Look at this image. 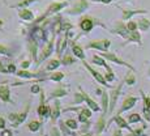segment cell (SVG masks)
Here are the masks:
<instances>
[{"mask_svg": "<svg viewBox=\"0 0 150 136\" xmlns=\"http://www.w3.org/2000/svg\"><path fill=\"white\" fill-rule=\"evenodd\" d=\"M85 67H86V68H88V69H89V71H90V73H91V75H93V76H94V77H96V79H97V81H98V83L103 84V85H106V86H107V85H108V84H107V80H106V79H105V77H103V76H102V75H100V73H98V72H97V71H94V69H93V68H91V67H90V66H89V64H88V63H85Z\"/></svg>", "mask_w": 150, "mask_h": 136, "instance_id": "cell-5", "label": "cell"}, {"mask_svg": "<svg viewBox=\"0 0 150 136\" xmlns=\"http://www.w3.org/2000/svg\"><path fill=\"white\" fill-rule=\"evenodd\" d=\"M0 98L3 101H9V89H8V86H0Z\"/></svg>", "mask_w": 150, "mask_h": 136, "instance_id": "cell-10", "label": "cell"}, {"mask_svg": "<svg viewBox=\"0 0 150 136\" xmlns=\"http://www.w3.org/2000/svg\"><path fill=\"white\" fill-rule=\"evenodd\" d=\"M93 62L97 63V64H99V66H103V67H106V68H107V71H111L108 66L106 64V62L102 59V56H94V58H93Z\"/></svg>", "mask_w": 150, "mask_h": 136, "instance_id": "cell-15", "label": "cell"}, {"mask_svg": "<svg viewBox=\"0 0 150 136\" xmlns=\"http://www.w3.org/2000/svg\"><path fill=\"white\" fill-rule=\"evenodd\" d=\"M31 92H33V93H37V92H39V86L34 85L33 88H31Z\"/></svg>", "mask_w": 150, "mask_h": 136, "instance_id": "cell-39", "label": "cell"}, {"mask_svg": "<svg viewBox=\"0 0 150 136\" xmlns=\"http://www.w3.org/2000/svg\"><path fill=\"white\" fill-rule=\"evenodd\" d=\"M29 128H30L31 131H37V130L39 128V123H37V122H31V123H30V126H29Z\"/></svg>", "mask_w": 150, "mask_h": 136, "instance_id": "cell-28", "label": "cell"}, {"mask_svg": "<svg viewBox=\"0 0 150 136\" xmlns=\"http://www.w3.org/2000/svg\"><path fill=\"white\" fill-rule=\"evenodd\" d=\"M146 11H123V20H128L129 17H132L133 14L137 13H145Z\"/></svg>", "mask_w": 150, "mask_h": 136, "instance_id": "cell-14", "label": "cell"}, {"mask_svg": "<svg viewBox=\"0 0 150 136\" xmlns=\"http://www.w3.org/2000/svg\"><path fill=\"white\" fill-rule=\"evenodd\" d=\"M81 114H83V115H85V117H90V115H91V113L90 111H89V110H86V109H83L82 110V111H81Z\"/></svg>", "mask_w": 150, "mask_h": 136, "instance_id": "cell-36", "label": "cell"}, {"mask_svg": "<svg viewBox=\"0 0 150 136\" xmlns=\"http://www.w3.org/2000/svg\"><path fill=\"white\" fill-rule=\"evenodd\" d=\"M100 56L102 58H106V59H108V60H111V62H115V63H117V64H120V66H127L128 68H131V69H133V67L132 66H129L128 63H125V62H123V60H120L119 58L116 56L115 54H108V53H103V54H100Z\"/></svg>", "mask_w": 150, "mask_h": 136, "instance_id": "cell-2", "label": "cell"}, {"mask_svg": "<svg viewBox=\"0 0 150 136\" xmlns=\"http://www.w3.org/2000/svg\"><path fill=\"white\" fill-rule=\"evenodd\" d=\"M20 17H21L22 20L30 21V20H33V12H30L29 9H22L21 12H20Z\"/></svg>", "mask_w": 150, "mask_h": 136, "instance_id": "cell-13", "label": "cell"}, {"mask_svg": "<svg viewBox=\"0 0 150 136\" xmlns=\"http://www.w3.org/2000/svg\"><path fill=\"white\" fill-rule=\"evenodd\" d=\"M52 48H54V42L51 41V42H48L47 45L45 46V48H43V51H42V55H41V58H39V60H38V63L39 62H42L43 59H46V58L51 53H52Z\"/></svg>", "mask_w": 150, "mask_h": 136, "instance_id": "cell-7", "label": "cell"}, {"mask_svg": "<svg viewBox=\"0 0 150 136\" xmlns=\"http://www.w3.org/2000/svg\"><path fill=\"white\" fill-rule=\"evenodd\" d=\"M83 98H85V101H86V102L89 103V106H90V108L93 109L94 111H98V110H99V108H98V106H97V103L94 102V101H91L90 98L88 97V95H85V94H83Z\"/></svg>", "mask_w": 150, "mask_h": 136, "instance_id": "cell-18", "label": "cell"}, {"mask_svg": "<svg viewBox=\"0 0 150 136\" xmlns=\"http://www.w3.org/2000/svg\"><path fill=\"white\" fill-rule=\"evenodd\" d=\"M103 124H105V122H103V119H99V123H98V131H102Z\"/></svg>", "mask_w": 150, "mask_h": 136, "instance_id": "cell-37", "label": "cell"}, {"mask_svg": "<svg viewBox=\"0 0 150 136\" xmlns=\"http://www.w3.org/2000/svg\"><path fill=\"white\" fill-rule=\"evenodd\" d=\"M7 71H8V72H14V71H16V67H14L13 64H9V67H8Z\"/></svg>", "mask_w": 150, "mask_h": 136, "instance_id": "cell-38", "label": "cell"}, {"mask_svg": "<svg viewBox=\"0 0 150 136\" xmlns=\"http://www.w3.org/2000/svg\"><path fill=\"white\" fill-rule=\"evenodd\" d=\"M149 75H150V69H149Z\"/></svg>", "mask_w": 150, "mask_h": 136, "instance_id": "cell-47", "label": "cell"}, {"mask_svg": "<svg viewBox=\"0 0 150 136\" xmlns=\"http://www.w3.org/2000/svg\"><path fill=\"white\" fill-rule=\"evenodd\" d=\"M57 115H59V102H55V109H54V115H52V118L55 119Z\"/></svg>", "mask_w": 150, "mask_h": 136, "instance_id": "cell-30", "label": "cell"}, {"mask_svg": "<svg viewBox=\"0 0 150 136\" xmlns=\"http://www.w3.org/2000/svg\"><path fill=\"white\" fill-rule=\"evenodd\" d=\"M74 60H73V58H71L68 55V56H65L64 58V60H63V63H64V64H69V63H73Z\"/></svg>", "mask_w": 150, "mask_h": 136, "instance_id": "cell-33", "label": "cell"}, {"mask_svg": "<svg viewBox=\"0 0 150 136\" xmlns=\"http://www.w3.org/2000/svg\"><path fill=\"white\" fill-rule=\"evenodd\" d=\"M59 95H65V92L63 90V89H57V90L54 92L52 97H59Z\"/></svg>", "mask_w": 150, "mask_h": 136, "instance_id": "cell-29", "label": "cell"}, {"mask_svg": "<svg viewBox=\"0 0 150 136\" xmlns=\"http://www.w3.org/2000/svg\"><path fill=\"white\" fill-rule=\"evenodd\" d=\"M128 41H133V42H137V43H140L141 45V37H140V34H138V31L136 30H133V31H131L129 33V36H128Z\"/></svg>", "mask_w": 150, "mask_h": 136, "instance_id": "cell-11", "label": "cell"}, {"mask_svg": "<svg viewBox=\"0 0 150 136\" xmlns=\"http://www.w3.org/2000/svg\"><path fill=\"white\" fill-rule=\"evenodd\" d=\"M106 80H107V81H112V80L115 79V76H114V73H112L111 71H108V73L106 75V77H105Z\"/></svg>", "mask_w": 150, "mask_h": 136, "instance_id": "cell-31", "label": "cell"}, {"mask_svg": "<svg viewBox=\"0 0 150 136\" xmlns=\"http://www.w3.org/2000/svg\"><path fill=\"white\" fill-rule=\"evenodd\" d=\"M33 1H37V0H24V1L18 3V4H17V5H14V7H25V5L30 4V3H33Z\"/></svg>", "mask_w": 150, "mask_h": 136, "instance_id": "cell-27", "label": "cell"}, {"mask_svg": "<svg viewBox=\"0 0 150 136\" xmlns=\"http://www.w3.org/2000/svg\"><path fill=\"white\" fill-rule=\"evenodd\" d=\"M51 132H52V136H59V132H57L56 128H52V131Z\"/></svg>", "mask_w": 150, "mask_h": 136, "instance_id": "cell-40", "label": "cell"}, {"mask_svg": "<svg viewBox=\"0 0 150 136\" xmlns=\"http://www.w3.org/2000/svg\"><path fill=\"white\" fill-rule=\"evenodd\" d=\"M17 75H18V76H21V77H28V79H30V77L34 76L33 73H29V72H25V71H20Z\"/></svg>", "mask_w": 150, "mask_h": 136, "instance_id": "cell-26", "label": "cell"}, {"mask_svg": "<svg viewBox=\"0 0 150 136\" xmlns=\"http://www.w3.org/2000/svg\"><path fill=\"white\" fill-rule=\"evenodd\" d=\"M25 117H26V113H22V114H21V117H20L18 119H17V122H16V126H17V124H20V123H21L22 120L25 119Z\"/></svg>", "mask_w": 150, "mask_h": 136, "instance_id": "cell-35", "label": "cell"}, {"mask_svg": "<svg viewBox=\"0 0 150 136\" xmlns=\"http://www.w3.org/2000/svg\"><path fill=\"white\" fill-rule=\"evenodd\" d=\"M29 66H30V62H24V63H22V67H24V68H28Z\"/></svg>", "mask_w": 150, "mask_h": 136, "instance_id": "cell-41", "label": "cell"}, {"mask_svg": "<svg viewBox=\"0 0 150 136\" xmlns=\"http://www.w3.org/2000/svg\"><path fill=\"white\" fill-rule=\"evenodd\" d=\"M115 136H122V135H120V131H116V132H115Z\"/></svg>", "mask_w": 150, "mask_h": 136, "instance_id": "cell-45", "label": "cell"}, {"mask_svg": "<svg viewBox=\"0 0 150 136\" xmlns=\"http://www.w3.org/2000/svg\"><path fill=\"white\" fill-rule=\"evenodd\" d=\"M134 81H136V77H134L132 73H129L125 79V84H128V85H133Z\"/></svg>", "mask_w": 150, "mask_h": 136, "instance_id": "cell-21", "label": "cell"}, {"mask_svg": "<svg viewBox=\"0 0 150 136\" xmlns=\"http://www.w3.org/2000/svg\"><path fill=\"white\" fill-rule=\"evenodd\" d=\"M136 102H137V98L136 97H128L125 101H124V103H123V106H122V109H120L119 113L127 111V110H129L131 108H133Z\"/></svg>", "mask_w": 150, "mask_h": 136, "instance_id": "cell-6", "label": "cell"}, {"mask_svg": "<svg viewBox=\"0 0 150 136\" xmlns=\"http://www.w3.org/2000/svg\"><path fill=\"white\" fill-rule=\"evenodd\" d=\"M115 122L117 123V126H119V127H122V128H129V126L127 124V122L124 119H122L119 115H117V117H115Z\"/></svg>", "mask_w": 150, "mask_h": 136, "instance_id": "cell-17", "label": "cell"}, {"mask_svg": "<svg viewBox=\"0 0 150 136\" xmlns=\"http://www.w3.org/2000/svg\"><path fill=\"white\" fill-rule=\"evenodd\" d=\"M120 88H122V85H119L115 90H112L111 93V101H110V110H112L115 108V103H116V100H117V95L120 93Z\"/></svg>", "mask_w": 150, "mask_h": 136, "instance_id": "cell-9", "label": "cell"}, {"mask_svg": "<svg viewBox=\"0 0 150 136\" xmlns=\"http://www.w3.org/2000/svg\"><path fill=\"white\" fill-rule=\"evenodd\" d=\"M1 24H3V21H0V25H1Z\"/></svg>", "mask_w": 150, "mask_h": 136, "instance_id": "cell-46", "label": "cell"}, {"mask_svg": "<svg viewBox=\"0 0 150 136\" xmlns=\"http://www.w3.org/2000/svg\"><path fill=\"white\" fill-rule=\"evenodd\" d=\"M140 115L138 114H132L131 117H129V122L131 123H136V122H140Z\"/></svg>", "mask_w": 150, "mask_h": 136, "instance_id": "cell-24", "label": "cell"}, {"mask_svg": "<svg viewBox=\"0 0 150 136\" xmlns=\"http://www.w3.org/2000/svg\"><path fill=\"white\" fill-rule=\"evenodd\" d=\"M65 5H67V3H54V4H51L50 7H48V9H47V13L45 14V16H42L41 19H38L37 20V22H39V21H42L43 19H45L47 14H51V13H54V12H56V11H60L62 8H64Z\"/></svg>", "mask_w": 150, "mask_h": 136, "instance_id": "cell-3", "label": "cell"}, {"mask_svg": "<svg viewBox=\"0 0 150 136\" xmlns=\"http://www.w3.org/2000/svg\"><path fill=\"white\" fill-rule=\"evenodd\" d=\"M67 126L69 127V128H73V130L77 127L76 126V122H74V120H72V119L71 120H67Z\"/></svg>", "mask_w": 150, "mask_h": 136, "instance_id": "cell-32", "label": "cell"}, {"mask_svg": "<svg viewBox=\"0 0 150 136\" xmlns=\"http://www.w3.org/2000/svg\"><path fill=\"white\" fill-rule=\"evenodd\" d=\"M63 77H64V75H63V73H54V75H51V76H50V79L59 81V80H62Z\"/></svg>", "mask_w": 150, "mask_h": 136, "instance_id": "cell-25", "label": "cell"}, {"mask_svg": "<svg viewBox=\"0 0 150 136\" xmlns=\"http://www.w3.org/2000/svg\"><path fill=\"white\" fill-rule=\"evenodd\" d=\"M59 66H60V62H59V60H51V62L48 63V66H47V69H48V71H52V69L57 68Z\"/></svg>", "mask_w": 150, "mask_h": 136, "instance_id": "cell-19", "label": "cell"}, {"mask_svg": "<svg viewBox=\"0 0 150 136\" xmlns=\"http://www.w3.org/2000/svg\"><path fill=\"white\" fill-rule=\"evenodd\" d=\"M1 136H11V132H9V131H4V132L1 134Z\"/></svg>", "mask_w": 150, "mask_h": 136, "instance_id": "cell-42", "label": "cell"}, {"mask_svg": "<svg viewBox=\"0 0 150 136\" xmlns=\"http://www.w3.org/2000/svg\"><path fill=\"white\" fill-rule=\"evenodd\" d=\"M0 54L7 55V54H9V50H8L5 46H1V45H0Z\"/></svg>", "mask_w": 150, "mask_h": 136, "instance_id": "cell-34", "label": "cell"}, {"mask_svg": "<svg viewBox=\"0 0 150 136\" xmlns=\"http://www.w3.org/2000/svg\"><path fill=\"white\" fill-rule=\"evenodd\" d=\"M38 114L39 115H47L48 114V109H47V106H45V105H41L38 108Z\"/></svg>", "mask_w": 150, "mask_h": 136, "instance_id": "cell-22", "label": "cell"}, {"mask_svg": "<svg viewBox=\"0 0 150 136\" xmlns=\"http://www.w3.org/2000/svg\"><path fill=\"white\" fill-rule=\"evenodd\" d=\"M100 1H102V3H106V4H107V3H110L111 0H100Z\"/></svg>", "mask_w": 150, "mask_h": 136, "instance_id": "cell-44", "label": "cell"}, {"mask_svg": "<svg viewBox=\"0 0 150 136\" xmlns=\"http://www.w3.org/2000/svg\"><path fill=\"white\" fill-rule=\"evenodd\" d=\"M3 127H4V120L0 119V128H3Z\"/></svg>", "mask_w": 150, "mask_h": 136, "instance_id": "cell-43", "label": "cell"}, {"mask_svg": "<svg viewBox=\"0 0 150 136\" xmlns=\"http://www.w3.org/2000/svg\"><path fill=\"white\" fill-rule=\"evenodd\" d=\"M137 26H138V25H137L134 21H129L128 24H127V28H128V30H129V31H133V30H136Z\"/></svg>", "mask_w": 150, "mask_h": 136, "instance_id": "cell-23", "label": "cell"}, {"mask_svg": "<svg viewBox=\"0 0 150 136\" xmlns=\"http://www.w3.org/2000/svg\"><path fill=\"white\" fill-rule=\"evenodd\" d=\"M111 42L108 39H103V41H94V42H90L86 47L88 48H98L100 51H107V48L110 47Z\"/></svg>", "mask_w": 150, "mask_h": 136, "instance_id": "cell-1", "label": "cell"}, {"mask_svg": "<svg viewBox=\"0 0 150 136\" xmlns=\"http://www.w3.org/2000/svg\"><path fill=\"white\" fill-rule=\"evenodd\" d=\"M93 26H94V24H93V20L91 19H83L82 21L80 22V28H81L83 31L91 30V28Z\"/></svg>", "mask_w": 150, "mask_h": 136, "instance_id": "cell-8", "label": "cell"}, {"mask_svg": "<svg viewBox=\"0 0 150 136\" xmlns=\"http://www.w3.org/2000/svg\"><path fill=\"white\" fill-rule=\"evenodd\" d=\"M88 7H89V4H88V1H86V0H80V1H77L76 5H74V7L72 8L71 11H69V13H72V14L81 13V12H83V11H85Z\"/></svg>", "mask_w": 150, "mask_h": 136, "instance_id": "cell-4", "label": "cell"}, {"mask_svg": "<svg viewBox=\"0 0 150 136\" xmlns=\"http://www.w3.org/2000/svg\"><path fill=\"white\" fill-rule=\"evenodd\" d=\"M138 28L141 29V30H148V29L150 28V20H146V19H141L138 20Z\"/></svg>", "mask_w": 150, "mask_h": 136, "instance_id": "cell-12", "label": "cell"}, {"mask_svg": "<svg viewBox=\"0 0 150 136\" xmlns=\"http://www.w3.org/2000/svg\"><path fill=\"white\" fill-rule=\"evenodd\" d=\"M107 100H108V95L106 92H103L102 93V106H103V111H106L107 110Z\"/></svg>", "mask_w": 150, "mask_h": 136, "instance_id": "cell-20", "label": "cell"}, {"mask_svg": "<svg viewBox=\"0 0 150 136\" xmlns=\"http://www.w3.org/2000/svg\"><path fill=\"white\" fill-rule=\"evenodd\" d=\"M73 54L76 55V56L81 58V59H83L85 58V55H83V50L80 46H73Z\"/></svg>", "mask_w": 150, "mask_h": 136, "instance_id": "cell-16", "label": "cell"}]
</instances>
